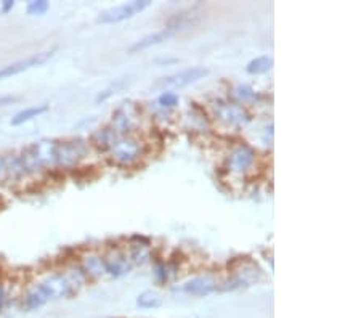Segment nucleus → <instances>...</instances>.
I'll return each mask as SVG.
<instances>
[{"label":"nucleus","mask_w":361,"mask_h":318,"mask_svg":"<svg viewBox=\"0 0 361 318\" xmlns=\"http://www.w3.org/2000/svg\"><path fill=\"white\" fill-rule=\"evenodd\" d=\"M24 172H34V170L52 166L56 162V143L55 142H39L23 150L20 156Z\"/></svg>","instance_id":"nucleus-1"},{"label":"nucleus","mask_w":361,"mask_h":318,"mask_svg":"<svg viewBox=\"0 0 361 318\" xmlns=\"http://www.w3.org/2000/svg\"><path fill=\"white\" fill-rule=\"evenodd\" d=\"M150 5H151L150 0H134V2H127V4L108 8V10L100 13V16H98V23L112 24V23H121V21L130 20V18H134L135 15L146 10Z\"/></svg>","instance_id":"nucleus-2"},{"label":"nucleus","mask_w":361,"mask_h":318,"mask_svg":"<svg viewBox=\"0 0 361 318\" xmlns=\"http://www.w3.org/2000/svg\"><path fill=\"white\" fill-rule=\"evenodd\" d=\"M112 154V158L121 164H130L138 156H140V143L135 138L116 134L108 148Z\"/></svg>","instance_id":"nucleus-3"},{"label":"nucleus","mask_w":361,"mask_h":318,"mask_svg":"<svg viewBox=\"0 0 361 318\" xmlns=\"http://www.w3.org/2000/svg\"><path fill=\"white\" fill-rule=\"evenodd\" d=\"M207 74H209V69L202 66H193V68L180 71L177 74L159 79L158 82L154 84V87L156 88H182L193 82H198L199 79H204Z\"/></svg>","instance_id":"nucleus-4"},{"label":"nucleus","mask_w":361,"mask_h":318,"mask_svg":"<svg viewBox=\"0 0 361 318\" xmlns=\"http://www.w3.org/2000/svg\"><path fill=\"white\" fill-rule=\"evenodd\" d=\"M87 154V143L84 140H71L56 143V162L64 167L76 166Z\"/></svg>","instance_id":"nucleus-5"},{"label":"nucleus","mask_w":361,"mask_h":318,"mask_svg":"<svg viewBox=\"0 0 361 318\" xmlns=\"http://www.w3.org/2000/svg\"><path fill=\"white\" fill-rule=\"evenodd\" d=\"M186 26H190V24H186V23H183V21L172 23V24H169L167 28H164L162 31L154 32V34H148V36L142 37L140 40H137V42L129 48V53H137V52L145 50V48H150V47H153V45L162 44L164 40H167L169 37H172L174 34H177L178 31L185 29Z\"/></svg>","instance_id":"nucleus-6"},{"label":"nucleus","mask_w":361,"mask_h":318,"mask_svg":"<svg viewBox=\"0 0 361 318\" xmlns=\"http://www.w3.org/2000/svg\"><path fill=\"white\" fill-rule=\"evenodd\" d=\"M55 50H47V52H40V53H34L28 56V58L24 60H20L16 63H12V64H7V66L0 68V79H7L10 76H16L20 74V72H24L34 66H40V64H44L45 61H48L53 56Z\"/></svg>","instance_id":"nucleus-7"},{"label":"nucleus","mask_w":361,"mask_h":318,"mask_svg":"<svg viewBox=\"0 0 361 318\" xmlns=\"http://www.w3.org/2000/svg\"><path fill=\"white\" fill-rule=\"evenodd\" d=\"M138 110L134 103H124L121 108L112 114V126L114 130L117 134L121 132H127V130H132L138 126Z\"/></svg>","instance_id":"nucleus-8"},{"label":"nucleus","mask_w":361,"mask_h":318,"mask_svg":"<svg viewBox=\"0 0 361 318\" xmlns=\"http://www.w3.org/2000/svg\"><path fill=\"white\" fill-rule=\"evenodd\" d=\"M215 111H217V116L229 126L241 127V126H246L251 121L249 113L246 111L243 106L236 104V103H221L220 101L215 106Z\"/></svg>","instance_id":"nucleus-9"},{"label":"nucleus","mask_w":361,"mask_h":318,"mask_svg":"<svg viewBox=\"0 0 361 318\" xmlns=\"http://www.w3.org/2000/svg\"><path fill=\"white\" fill-rule=\"evenodd\" d=\"M215 289H217L215 280L209 275H202V276H194V278L185 281L177 291L185 292V294H190V296L202 297V296L210 294V292H214Z\"/></svg>","instance_id":"nucleus-10"},{"label":"nucleus","mask_w":361,"mask_h":318,"mask_svg":"<svg viewBox=\"0 0 361 318\" xmlns=\"http://www.w3.org/2000/svg\"><path fill=\"white\" fill-rule=\"evenodd\" d=\"M254 162V151L248 145H239L231 151L228 158V167L231 172L241 174L246 172Z\"/></svg>","instance_id":"nucleus-11"},{"label":"nucleus","mask_w":361,"mask_h":318,"mask_svg":"<svg viewBox=\"0 0 361 318\" xmlns=\"http://www.w3.org/2000/svg\"><path fill=\"white\" fill-rule=\"evenodd\" d=\"M106 268H108V273H111L112 276H122L130 272V260L127 259L126 254H122L121 251H112L111 254L104 259Z\"/></svg>","instance_id":"nucleus-12"},{"label":"nucleus","mask_w":361,"mask_h":318,"mask_svg":"<svg viewBox=\"0 0 361 318\" xmlns=\"http://www.w3.org/2000/svg\"><path fill=\"white\" fill-rule=\"evenodd\" d=\"M84 268L88 275L95 276V278H100V276L108 273L104 259H101L100 256H95V254H90L84 259Z\"/></svg>","instance_id":"nucleus-13"},{"label":"nucleus","mask_w":361,"mask_h":318,"mask_svg":"<svg viewBox=\"0 0 361 318\" xmlns=\"http://www.w3.org/2000/svg\"><path fill=\"white\" fill-rule=\"evenodd\" d=\"M48 110V106L47 104H40V106H32V108H26V110H23L20 111L16 116L12 119V126H20L23 124V122H26V121H31L32 118H37L40 116L42 113H45Z\"/></svg>","instance_id":"nucleus-14"},{"label":"nucleus","mask_w":361,"mask_h":318,"mask_svg":"<svg viewBox=\"0 0 361 318\" xmlns=\"http://www.w3.org/2000/svg\"><path fill=\"white\" fill-rule=\"evenodd\" d=\"M137 305L142 308H158L162 305V297L156 291H143L137 297Z\"/></svg>","instance_id":"nucleus-15"},{"label":"nucleus","mask_w":361,"mask_h":318,"mask_svg":"<svg viewBox=\"0 0 361 318\" xmlns=\"http://www.w3.org/2000/svg\"><path fill=\"white\" fill-rule=\"evenodd\" d=\"M26 307L28 308H39V307H42L44 304L48 302V297L45 296V292L42 291V288L39 286H34L32 289H29V292L26 294Z\"/></svg>","instance_id":"nucleus-16"},{"label":"nucleus","mask_w":361,"mask_h":318,"mask_svg":"<svg viewBox=\"0 0 361 318\" xmlns=\"http://www.w3.org/2000/svg\"><path fill=\"white\" fill-rule=\"evenodd\" d=\"M273 66V58H270V56H259V58L252 60L246 71L249 72V74H264L268 69H272Z\"/></svg>","instance_id":"nucleus-17"},{"label":"nucleus","mask_w":361,"mask_h":318,"mask_svg":"<svg viewBox=\"0 0 361 318\" xmlns=\"http://www.w3.org/2000/svg\"><path fill=\"white\" fill-rule=\"evenodd\" d=\"M132 262L137 265H145L150 260V249L146 248V244H135L132 249Z\"/></svg>","instance_id":"nucleus-18"},{"label":"nucleus","mask_w":361,"mask_h":318,"mask_svg":"<svg viewBox=\"0 0 361 318\" xmlns=\"http://www.w3.org/2000/svg\"><path fill=\"white\" fill-rule=\"evenodd\" d=\"M5 162V169H8V172H10L13 177H20L24 174V169H23V164H21V161L20 158H10V159H4Z\"/></svg>","instance_id":"nucleus-19"},{"label":"nucleus","mask_w":361,"mask_h":318,"mask_svg":"<svg viewBox=\"0 0 361 318\" xmlns=\"http://www.w3.org/2000/svg\"><path fill=\"white\" fill-rule=\"evenodd\" d=\"M233 96L239 101H249V100L254 98V92H252V88L248 87V85H237L233 90Z\"/></svg>","instance_id":"nucleus-20"},{"label":"nucleus","mask_w":361,"mask_h":318,"mask_svg":"<svg viewBox=\"0 0 361 318\" xmlns=\"http://www.w3.org/2000/svg\"><path fill=\"white\" fill-rule=\"evenodd\" d=\"M47 10H48V2H45V0H37V2H31L28 5L29 15H42Z\"/></svg>","instance_id":"nucleus-21"},{"label":"nucleus","mask_w":361,"mask_h":318,"mask_svg":"<svg viewBox=\"0 0 361 318\" xmlns=\"http://www.w3.org/2000/svg\"><path fill=\"white\" fill-rule=\"evenodd\" d=\"M159 103L162 106H166V108H174V106L178 103V96L174 92H164L159 96Z\"/></svg>","instance_id":"nucleus-22"},{"label":"nucleus","mask_w":361,"mask_h":318,"mask_svg":"<svg viewBox=\"0 0 361 318\" xmlns=\"http://www.w3.org/2000/svg\"><path fill=\"white\" fill-rule=\"evenodd\" d=\"M18 100V96H12V95H7V96H0V108L2 106H7V104H12Z\"/></svg>","instance_id":"nucleus-23"},{"label":"nucleus","mask_w":361,"mask_h":318,"mask_svg":"<svg viewBox=\"0 0 361 318\" xmlns=\"http://www.w3.org/2000/svg\"><path fill=\"white\" fill-rule=\"evenodd\" d=\"M10 8H13V2H10V0H7V2L4 4V12H8Z\"/></svg>","instance_id":"nucleus-24"},{"label":"nucleus","mask_w":361,"mask_h":318,"mask_svg":"<svg viewBox=\"0 0 361 318\" xmlns=\"http://www.w3.org/2000/svg\"><path fill=\"white\" fill-rule=\"evenodd\" d=\"M5 170V162H4V159L0 158V175H2V172Z\"/></svg>","instance_id":"nucleus-25"},{"label":"nucleus","mask_w":361,"mask_h":318,"mask_svg":"<svg viewBox=\"0 0 361 318\" xmlns=\"http://www.w3.org/2000/svg\"><path fill=\"white\" fill-rule=\"evenodd\" d=\"M2 299H4V289L0 288V302H2Z\"/></svg>","instance_id":"nucleus-26"}]
</instances>
